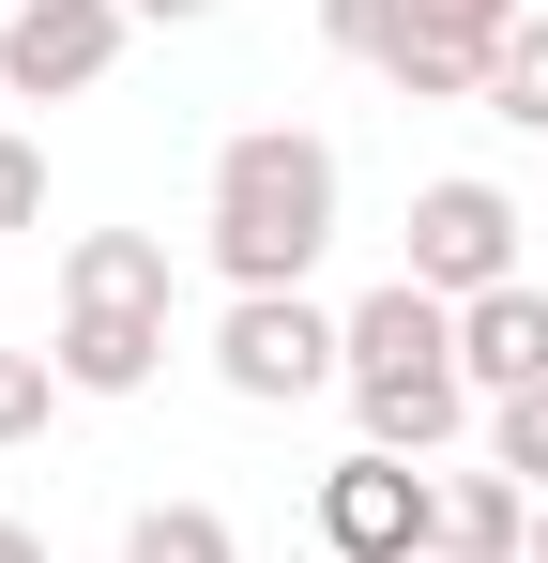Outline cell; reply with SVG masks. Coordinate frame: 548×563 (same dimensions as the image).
Masks as SVG:
<instances>
[{
	"mask_svg": "<svg viewBox=\"0 0 548 563\" xmlns=\"http://www.w3.org/2000/svg\"><path fill=\"white\" fill-rule=\"evenodd\" d=\"M62 305H168V229H77L62 244Z\"/></svg>",
	"mask_w": 548,
	"mask_h": 563,
	"instance_id": "obj_10",
	"label": "cell"
},
{
	"mask_svg": "<svg viewBox=\"0 0 548 563\" xmlns=\"http://www.w3.org/2000/svg\"><path fill=\"white\" fill-rule=\"evenodd\" d=\"M412 289H442V305H487V289H518L534 260H518V198L487 184V168H442V184L412 198V260H396Z\"/></svg>",
	"mask_w": 548,
	"mask_h": 563,
	"instance_id": "obj_4",
	"label": "cell"
},
{
	"mask_svg": "<svg viewBox=\"0 0 548 563\" xmlns=\"http://www.w3.org/2000/svg\"><path fill=\"white\" fill-rule=\"evenodd\" d=\"M336 213H351V168H336V137H305V122H244L229 153H213V198H198V260L229 289H305L336 260Z\"/></svg>",
	"mask_w": 548,
	"mask_h": 563,
	"instance_id": "obj_1",
	"label": "cell"
},
{
	"mask_svg": "<svg viewBox=\"0 0 548 563\" xmlns=\"http://www.w3.org/2000/svg\"><path fill=\"white\" fill-rule=\"evenodd\" d=\"M518 15H534V0H412V31H427V46H472V62H487Z\"/></svg>",
	"mask_w": 548,
	"mask_h": 563,
	"instance_id": "obj_16",
	"label": "cell"
},
{
	"mask_svg": "<svg viewBox=\"0 0 548 563\" xmlns=\"http://www.w3.org/2000/svg\"><path fill=\"white\" fill-rule=\"evenodd\" d=\"M0 563H46V533H31V518H0Z\"/></svg>",
	"mask_w": 548,
	"mask_h": 563,
	"instance_id": "obj_20",
	"label": "cell"
},
{
	"mask_svg": "<svg viewBox=\"0 0 548 563\" xmlns=\"http://www.w3.org/2000/svg\"><path fill=\"white\" fill-rule=\"evenodd\" d=\"M534 563H548V503H534Z\"/></svg>",
	"mask_w": 548,
	"mask_h": 563,
	"instance_id": "obj_21",
	"label": "cell"
},
{
	"mask_svg": "<svg viewBox=\"0 0 548 563\" xmlns=\"http://www.w3.org/2000/svg\"><path fill=\"white\" fill-rule=\"evenodd\" d=\"M122 15H153V31H183V15H213V0H122Z\"/></svg>",
	"mask_w": 548,
	"mask_h": 563,
	"instance_id": "obj_19",
	"label": "cell"
},
{
	"mask_svg": "<svg viewBox=\"0 0 548 563\" xmlns=\"http://www.w3.org/2000/svg\"><path fill=\"white\" fill-rule=\"evenodd\" d=\"M442 563H534V487L518 472H442Z\"/></svg>",
	"mask_w": 548,
	"mask_h": 563,
	"instance_id": "obj_9",
	"label": "cell"
},
{
	"mask_svg": "<svg viewBox=\"0 0 548 563\" xmlns=\"http://www.w3.org/2000/svg\"><path fill=\"white\" fill-rule=\"evenodd\" d=\"M122 31H138L122 0H15V15H0V92H15V107L91 92V77L122 62Z\"/></svg>",
	"mask_w": 548,
	"mask_h": 563,
	"instance_id": "obj_6",
	"label": "cell"
},
{
	"mask_svg": "<svg viewBox=\"0 0 548 563\" xmlns=\"http://www.w3.org/2000/svg\"><path fill=\"white\" fill-rule=\"evenodd\" d=\"M487 472H518V487L548 503V380L534 396H487Z\"/></svg>",
	"mask_w": 548,
	"mask_h": 563,
	"instance_id": "obj_14",
	"label": "cell"
},
{
	"mask_svg": "<svg viewBox=\"0 0 548 563\" xmlns=\"http://www.w3.org/2000/svg\"><path fill=\"white\" fill-rule=\"evenodd\" d=\"M365 411V442L381 457H442V442H472L487 427V396H472V366H457V305L412 275H381L351 305V380H336Z\"/></svg>",
	"mask_w": 548,
	"mask_h": 563,
	"instance_id": "obj_2",
	"label": "cell"
},
{
	"mask_svg": "<svg viewBox=\"0 0 548 563\" xmlns=\"http://www.w3.org/2000/svg\"><path fill=\"white\" fill-rule=\"evenodd\" d=\"M46 411H62V366H46V351H0V457L46 442Z\"/></svg>",
	"mask_w": 548,
	"mask_h": 563,
	"instance_id": "obj_15",
	"label": "cell"
},
{
	"mask_svg": "<svg viewBox=\"0 0 548 563\" xmlns=\"http://www.w3.org/2000/svg\"><path fill=\"white\" fill-rule=\"evenodd\" d=\"M381 77H396V107H487V62L472 46H427V31H396Z\"/></svg>",
	"mask_w": 548,
	"mask_h": 563,
	"instance_id": "obj_13",
	"label": "cell"
},
{
	"mask_svg": "<svg viewBox=\"0 0 548 563\" xmlns=\"http://www.w3.org/2000/svg\"><path fill=\"white\" fill-rule=\"evenodd\" d=\"M31 213H46V153L0 122V229H31Z\"/></svg>",
	"mask_w": 548,
	"mask_h": 563,
	"instance_id": "obj_18",
	"label": "cell"
},
{
	"mask_svg": "<svg viewBox=\"0 0 548 563\" xmlns=\"http://www.w3.org/2000/svg\"><path fill=\"white\" fill-rule=\"evenodd\" d=\"M213 380H229L244 411H305L320 380H351V320L305 305V289H229V320H213Z\"/></svg>",
	"mask_w": 548,
	"mask_h": 563,
	"instance_id": "obj_3",
	"label": "cell"
},
{
	"mask_svg": "<svg viewBox=\"0 0 548 563\" xmlns=\"http://www.w3.org/2000/svg\"><path fill=\"white\" fill-rule=\"evenodd\" d=\"M457 366H472V396H534V380H548V275L457 305Z\"/></svg>",
	"mask_w": 548,
	"mask_h": 563,
	"instance_id": "obj_8",
	"label": "cell"
},
{
	"mask_svg": "<svg viewBox=\"0 0 548 563\" xmlns=\"http://www.w3.org/2000/svg\"><path fill=\"white\" fill-rule=\"evenodd\" d=\"M122 563H244V533H229L213 503H138V518H122Z\"/></svg>",
	"mask_w": 548,
	"mask_h": 563,
	"instance_id": "obj_11",
	"label": "cell"
},
{
	"mask_svg": "<svg viewBox=\"0 0 548 563\" xmlns=\"http://www.w3.org/2000/svg\"><path fill=\"white\" fill-rule=\"evenodd\" d=\"M46 366H62V396H153L168 380V305H62V335H46Z\"/></svg>",
	"mask_w": 548,
	"mask_h": 563,
	"instance_id": "obj_7",
	"label": "cell"
},
{
	"mask_svg": "<svg viewBox=\"0 0 548 563\" xmlns=\"http://www.w3.org/2000/svg\"><path fill=\"white\" fill-rule=\"evenodd\" d=\"M487 122H518V137H548V0L487 46Z\"/></svg>",
	"mask_w": 548,
	"mask_h": 563,
	"instance_id": "obj_12",
	"label": "cell"
},
{
	"mask_svg": "<svg viewBox=\"0 0 548 563\" xmlns=\"http://www.w3.org/2000/svg\"><path fill=\"white\" fill-rule=\"evenodd\" d=\"M0 107H15V92H0Z\"/></svg>",
	"mask_w": 548,
	"mask_h": 563,
	"instance_id": "obj_22",
	"label": "cell"
},
{
	"mask_svg": "<svg viewBox=\"0 0 548 563\" xmlns=\"http://www.w3.org/2000/svg\"><path fill=\"white\" fill-rule=\"evenodd\" d=\"M320 549L336 563H442V472L351 442V457L320 472Z\"/></svg>",
	"mask_w": 548,
	"mask_h": 563,
	"instance_id": "obj_5",
	"label": "cell"
},
{
	"mask_svg": "<svg viewBox=\"0 0 548 563\" xmlns=\"http://www.w3.org/2000/svg\"><path fill=\"white\" fill-rule=\"evenodd\" d=\"M396 31H412V0H320V46L336 62H396Z\"/></svg>",
	"mask_w": 548,
	"mask_h": 563,
	"instance_id": "obj_17",
	"label": "cell"
}]
</instances>
